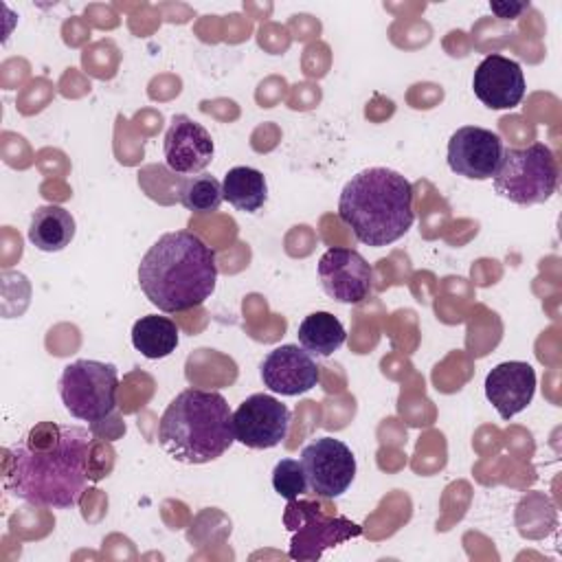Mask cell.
Here are the masks:
<instances>
[{
    "label": "cell",
    "mask_w": 562,
    "mask_h": 562,
    "mask_svg": "<svg viewBox=\"0 0 562 562\" xmlns=\"http://www.w3.org/2000/svg\"><path fill=\"white\" fill-rule=\"evenodd\" d=\"M92 443L88 428L42 422L7 450L2 485L31 505L70 509L86 492Z\"/></svg>",
    "instance_id": "cell-1"
},
{
    "label": "cell",
    "mask_w": 562,
    "mask_h": 562,
    "mask_svg": "<svg viewBox=\"0 0 562 562\" xmlns=\"http://www.w3.org/2000/svg\"><path fill=\"white\" fill-rule=\"evenodd\" d=\"M217 281L213 248L191 231L160 235L138 263L143 294L165 314L200 307Z\"/></svg>",
    "instance_id": "cell-2"
},
{
    "label": "cell",
    "mask_w": 562,
    "mask_h": 562,
    "mask_svg": "<svg viewBox=\"0 0 562 562\" xmlns=\"http://www.w3.org/2000/svg\"><path fill=\"white\" fill-rule=\"evenodd\" d=\"M338 217L360 244L389 246L404 237L415 222L413 184L386 167L362 169L342 187Z\"/></svg>",
    "instance_id": "cell-3"
},
{
    "label": "cell",
    "mask_w": 562,
    "mask_h": 562,
    "mask_svg": "<svg viewBox=\"0 0 562 562\" xmlns=\"http://www.w3.org/2000/svg\"><path fill=\"white\" fill-rule=\"evenodd\" d=\"M162 450L191 465L222 457L235 441L233 411L222 393L184 389L165 408L158 422Z\"/></svg>",
    "instance_id": "cell-4"
},
{
    "label": "cell",
    "mask_w": 562,
    "mask_h": 562,
    "mask_svg": "<svg viewBox=\"0 0 562 562\" xmlns=\"http://www.w3.org/2000/svg\"><path fill=\"white\" fill-rule=\"evenodd\" d=\"M558 160L544 143L505 147L494 180V191L520 206L542 204L558 189Z\"/></svg>",
    "instance_id": "cell-5"
},
{
    "label": "cell",
    "mask_w": 562,
    "mask_h": 562,
    "mask_svg": "<svg viewBox=\"0 0 562 562\" xmlns=\"http://www.w3.org/2000/svg\"><path fill=\"white\" fill-rule=\"evenodd\" d=\"M119 371L112 362L75 360L64 367L59 395L66 411L81 422H103L116 408Z\"/></svg>",
    "instance_id": "cell-6"
},
{
    "label": "cell",
    "mask_w": 562,
    "mask_h": 562,
    "mask_svg": "<svg viewBox=\"0 0 562 562\" xmlns=\"http://www.w3.org/2000/svg\"><path fill=\"white\" fill-rule=\"evenodd\" d=\"M283 522L292 531L288 555L299 562L318 560L327 549L362 533L358 522L345 516H327L314 503L299 498L288 501Z\"/></svg>",
    "instance_id": "cell-7"
},
{
    "label": "cell",
    "mask_w": 562,
    "mask_h": 562,
    "mask_svg": "<svg viewBox=\"0 0 562 562\" xmlns=\"http://www.w3.org/2000/svg\"><path fill=\"white\" fill-rule=\"evenodd\" d=\"M301 463L310 492L321 498L345 494L356 476V457L351 448L334 437H318L301 450Z\"/></svg>",
    "instance_id": "cell-8"
},
{
    "label": "cell",
    "mask_w": 562,
    "mask_h": 562,
    "mask_svg": "<svg viewBox=\"0 0 562 562\" xmlns=\"http://www.w3.org/2000/svg\"><path fill=\"white\" fill-rule=\"evenodd\" d=\"M292 413L268 393H252L233 411L235 441L246 448L268 450L279 446L290 432Z\"/></svg>",
    "instance_id": "cell-9"
},
{
    "label": "cell",
    "mask_w": 562,
    "mask_h": 562,
    "mask_svg": "<svg viewBox=\"0 0 562 562\" xmlns=\"http://www.w3.org/2000/svg\"><path fill=\"white\" fill-rule=\"evenodd\" d=\"M318 279L325 294L338 303L356 305L369 299L373 288V270L353 248H329L318 259Z\"/></svg>",
    "instance_id": "cell-10"
},
{
    "label": "cell",
    "mask_w": 562,
    "mask_h": 562,
    "mask_svg": "<svg viewBox=\"0 0 562 562\" xmlns=\"http://www.w3.org/2000/svg\"><path fill=\"white\" fill-rule=\"evenodd\" d=\"M503 138L479 125L459 127L448 140V167L468 180H487L503 158Z\"/></svg>",
    "instance_id": "cell-11"
},
{
    "label": "cell",
    "mask_w": 562,
    "mask_h": 562,
    "mask_svg": "<svg viewBox=\"0 0 562 562\" xmlns=\"http://www.w3.org/2000/svg\"><path fill=\"white\" fill-rule=\"evenodd\" d=\"M162 151L173 173L195 176L213 160L215 145L204 125L187 114H173L162 138Z\"/></svg>",
    "instance_id": "cell-12"
},
{
    "label": "cell",
    "mask_w": 562,
    "mask_h": 562,
    "mask_svg": "<svg viewBox=\"0 0 562 562\" xmlns=\"http://www.w3.org/2000/svg\"><path fill=\"white\" fill-rule=\"evenodd\" d=\"M263 384L279 395H301L321 382V367L299 345H281L268 351L261 362Z\"/></svg>",
    "instance_id": "cell-13"
},
{
    "label": "cell",
    "mask_w": 562,
    "mask_h": 562,
    "mask_svg": "<svg viewBox=\"0 0 562 562\" xmlns=\"http://www.w3.org/2000/svg\"><path fill=\"white\" fill-rule=\"evenodd\" d=\"M472 88L476 99L490 110H509L525 97V75L518 61L492 53L476 66Z\"/></svg>",
    "instance_id": "cell-14"
},
{
    "label": "cell",
    "mask_w": 562,
    "mask_h": 562,
    "mask_svg": "<svg viewBox=\"0 0 562 562\" xmlns=\"http://www.w3.org/2000/svg\"><path fill=\"white\" fill-rule=\"evenodd\" d=\"M536 393V371L529 362L507 360L485 375V397L503 419L525 411Z\"/></svg>",
    "instance_id": "cell-15"
},
{
    "label": "cell",
    "mask_w": 562,
    "mask_h": 562,
    "mask_svg": "<svg viewBox=\"0 0 562 562\" xmlns=\"http://www.w3.org/2000/svg\"><path fill=\"white\" fill-rule=\"evenodd\" d=\"M75 217L59 204L37 206L31 215L29 241L42 252H59L75 237Z\"/></svg>",
    "instance_id": "cell-16"
},
{
    "label": "cell",
    "mask_w": 562,
    "mask_h": 562,
    "mask_svg": "<svg viewBox=\"0 0 562 562\" xmlns=\"http://www.w3.org/2000/svg\"><path fill=\"white\" fill-rule=\"evenodd\" d=\"M178 340V325L169 316L147 314L132 325V345L149 360L167 358L171 351H176Z\"/></svg>",
    "instance_id": "cell-17"
},
{
    "label": "cell",
    "mask_w": 562,
    "mask_h": 562,
    "mask_svg": "<svg viewBox=\"0 0 562 562\" xmlns=\"http://www.w3.org/2000/svg\"><path fill=\"white\" fill-rule=\"evenodd\" d=\"M224 200L233 204L241 213H257L268 200L266 176L255 167H233L226 171L222 180Z\"/></svg>",
    "instance_id": "cell-18"
},
{
    "label": "cell",
    "mask_w": 562,
    "mask_h": 562,
    "mask_svg": "<svg viewBox=\"0 0 562 562\" xmlns=\"http://www.w3.org/2000/svg\"><path fill=\"white\" fill-rule=\"evenodd\" d=\"M296 336H299V345L307 353L321 356V358L331 356L347 340V331H345L342 323L334 314H329V312H312V314H307L301 321Z\"/></svg>",
    "instance_id": "cell-19"
},
{
    "label": "cell",
    "mask_w": 562,
    "mask_h": 562,
    "mask_svg": "<svg viewBox=\"0 0 562 562\" xmlns=\"http://www.w3.org/2000/svg\"><path fill=\"white\" fill-rule=\"evenodd\" d=\"M178 200L191 213L217 211L224 200L222 182L209 173L182 178L178 184Z\"/></svg>",
    "instance_id": "cell-20"
},
{
    "label": "cell",
    "mask_w": 562,
    "mask_h": 562,
    "mask_svg": "<svg viewBox=\"0 0 562 562\" xmlns=\"http://www.w3.org/2000/svg\"><path fill=\"white\" fill-rule=\"evenodd\" d=\"M272 487L285 501H294L310 492L303 463L299 459H281L272 470Z\"/></svg>",
    "instance_id": "cell-21"
},
{
    "label": "cell",
    "mask_w": 562,
    "mask_h": 562,
    "mask_svg": "<svg viewBox=\"0 0 562 562\" xmlns=\"http://www.w3.org/2000/svg\"><path fill=\"white\" fill-rule=\"evenodd\" d=\"M490 9L501 20H516L525 9H529V2H490Z\"/></svg>",
    "instance_id": "cell-22"
}]
</instances>
